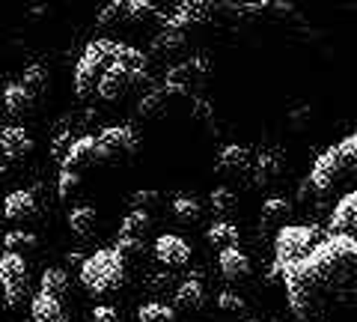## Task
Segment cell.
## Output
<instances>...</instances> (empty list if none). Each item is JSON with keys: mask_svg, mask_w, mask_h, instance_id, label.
<instances>
[{"mask_svg": "<svg viewBox=\"0 0 357 322\" xmlns=\"http://www.w3.org/2000/svg\"><path fill=\"white\" fill-rule=\"evenodd\" d=\"M0 149H3V155L9 161H18V159H24V155L33 152V138L21 126H6L0 131Z\"/></svg>", "mask_w": 357, "mask_h": 322, "instance_id": "cell-15", "label": "cell"}, {"mask_svg": "<svg viewBox=\"0 0 357 322\" xmlns=\"http://www.w3.org/2000/svg\"><path fill=\"white\" fill-rule=\"evenodd\" d=\"M185 45V33L182 30H176V27H167L155 36V48L158 51H176V48H182Z\"/></svg>", "mask_w": 357, "mask_h": 322, "instance_id": "cell-33", "label": "cell"}, {"mask_svg": "<svg viewBox=\"0 0 357 322\" xmlns=\"http://www.w3.org/2000/svg\"><path fill=\"white\" fill-rule=\"evenodd\" d=\"M280 176V159L271 152H259L253 159V170H250V180L256 185H268L271 180H277Z\"/></svg>", "mask_w": 357, "mask_h": 322, "instance_id": "cell-23", "label": "cell"}, {"mask_svg": "<svg viewBox=\"0 0 357 322\" xmlns=\"http://www.w3.org/2000/svg\"><path fill=\"white\" fill-rule=\"evenodd\" d=\"M158 15L149 0H114L102 9L98 15V27H126V24H146Z\"/></svg>", "mask_w": 357, "mask_h": 322, "instance_id": "cell-8", "label": "cell"}, {"mask_svg": "<svg viewBox=\"0 0 357 322\" xmlns=\"http://www.w3.org/2000/svg\"><path fill=\"white\" fill-rule=\"evenodd\" d=\"M60 322H69V319H60Z\"/></svg>", "mask_w": 357, "mask_h": 322, "instance_id": "cell-42", "label": "cell"}, {"mask_svg": "<svg viewBox=\"0 0 357 322\" xmlns=\"http://www.w3.org/2000/svg\"><path fill=\"white\" fill-rule=\"evenodd\" d=\"M149 290H170L173 286V277L170 275H149Z\"/></svg>", "mask_w": 357, "mask_h": 322, "instance_id": "cell-40", "label": "cell"}, {"mask_svg": "<svg viewBox=\"0 0 357 322\" xmlns=\"http://www.w3.org/2000/svg\"><path fill=\"white\" fill-rule=\"evenodd\" d=\"M152 227L149 212H140V209H131V212L122 218L119 224V239H146V233Z\"/></svg>", "mask_w": 357, "mask_h": 322, "instance_id": "cell-22", "label": "cell"}, {"mask_svg": "<svg viewBox=\"0 0 357 322\" xmlns=\"http://www.w3.org/2000/svg\"><path fill=\"white\" fill-rule=\"evenodd\" d=\"M194 119L197 123H206L208 129H215V108H211L206 98H194Z\"/></svg>", "mask_w": 357, "mask_h": 322, "instance_id": "cell-38", "label": "cell"}, {"mask_svg": "<svg viewBox=\"0 0 357 322\" xmlns=\"http://www.w3.org/2000/svg\"><path fill=\"white\" fill-rule=\"evenodd\" d=\"M208 9H211L208 3H182V6H178L170 18L164 21V24H167V27H176V30H182V33H185L191 24H199V21H206L203 15L208 13Z\"/></svg>", "mask_w": 357, "mask_h": 322, "instance_id": "cell-19", "label": "cell"}, {"mask_svg": "<svg viewBox=\"0 0 357 322\" xmlns=\"http://www.w3.org/2000/svg\"><path fill=\"white\" fill-rule=\"evenodd\" d=\"M3 173H6V170H3V168H0V176H3Z\"/></svg>", "mask_w": 357, "mask_h": 322, "instance_id": "cell-41", "label": "cell"}, {"mask_svg": "<svg viewBox=\"0 0 357 322\" xmlns=\"http://www.w3.org/2000/svg\"><path fill=\"white\" fill-rule=\"evenodd\" d=\"M3 215L9 221H27V218L36 215V197H33V191L18 188V191L9 194L3 200Z\"/></svg>", "mask_w": 357, "mask_h": 322, "instance_id": "cell-17", "label": "cell"}, {"mask_svg": "<svg viewBox=\"0 0 357 322\" xmlns=\"http://www.w3.org/2000/svg\"><path fill=\"white\" fill-rule=\"evenodd\" d=\"M30 314H33V322H60L63 319V305H60V298L36 293L33 302H30Z\"/></svg>", "mask_w": 357, "mask_h": 322, "instance_id": "cell-20", "label": "cell"}, {"mask_svg": "<svg viewBox=\"0 0 357 322\" xmlns=\"http://www.w3.org/2000/svg\"><path fill=\"white\" fill-rule=\"evenodd\" d=\"M39 293L45 295H54V298H63L69 293V275L63 269H45L42 272V281H39Z\"/></svg>", "mask_w": 357, "mask_h": 322, "instance_id": "cell-24", "label": "cell"}, {"mask_svg": "<svg viewBox=\"0 0 357 322\" xmlns=\"http://www.w3.org/2000/svg\"><path fill=\"white\" fill-rule=\"evenodd\" d=\"M236 206H238V197L232 194L229 188H215V191H211V209H215L218 215L236 212Z\"/></svg>", "mask_w": 357, "mask_h": 322, "instance_id": "cell-32", "label": "cell"}, {"mask_svg": "<svg viewBox=\"0 0 357 322\" xmlns=\"http://www.w3.org/2000/svg\"><path fill=\"white\" fill-rule=\"evenodd\" d=\"M164 108H167V96L161 90H152L146 93L137 102V110H140V117H146V119H155L158 114H164Z\"/></svg>", "mask_w": 357, "mask_h": 322, "instance_id": "cell-31", "label": "cell"}, {"mask_svg": "<svg viewBox=\"0 0 357 322\" xmlns=\"http://www.w3.org/2000/svg\"><path fill=\"white\" fill-rule=\"evenodd\" d=\"M137 322H176V307L164 302H146L137 310Z\"/></svg>", "mask_w": 357, "mask_h": 322, "instance_id": "cell-28", "label": "cell"}, {"mask_svg": "<svg viewBox=\"0 0 357 322\" xmlns=\"http://www.w3.org/2000/svg\"><path fill=\"white\" fill-rule=\"evenodd\" d=\"M81 284L89 295H107L126 284V260L114 248H102L81 265Z\"/></svg>", "mask_w": 357, "mask_h": 322, "instance_id": "cell-4", "label": "cell"}, {"mask_svg": "<svg viewBox=\"0 0 357 322\" xmlns=\"http://www.w3.org/2000/svg\"><path fill=\"white\" fill-rule=\"evenodd\" d=\"M206 78H208V60L206 57H191V60L176 63V66L167 69L161 93L167 96V102H170V98H188L194 90L203 87Z\"/></svg>", "mask_w": 357, "mask_h": 322, "instance_id": "cell-6", "label": "cell"}, {"mask_svg": "<svg viewBox=\"0 0 357 322\" xmlns=\"http://www.w3.org/2000/svg\"><path fill=\"white\" fill-rule=\"evenodd\" d=\"M69 227L77 239H86L96 230V209L93 206H77L69 212Z\"/></svg>", "mask_w": 357, "mask_h": 322, "instance_id": "cell-25", "label": "cell"}, {"mask_svg": "<svg viewBox=\"0 0 357 322\" xmlns=\"http://www.w3.org/2000/svg\"><path fill=\"white\" fill-rule=\"evenodd\" d=\"M161 203V194L152 191V188H143V191H134L131 194V209H140V212H149L152 206Z\"/></svg>", "mask_w": 357, "mask_h": 322, "instance_id": "cell-35", "label": "cell"}, {"mask_svg": "<svg viewBox=\"0 0 357 322\" xmlns=\"http://www.w3.org/2000/svg\"><path fill=\"white\" fill-rule=\"evenodd\" d=\"M0 290L9 307H18L30 295V269L21 254H0Z\"/></svg>", "mask_w": 357, "mask_h": 322, "instance_id": "cell-7", "label": "cell"}, {"mask_svg": "<svg viewBox=\"0 0 357 322\" xmlns=\"http://www.w3.org/2000/svg\"><path fill=\"white\" fill-rule=\"evenodd\" d=\"M176 307L178 310H185V314H191V310H199L206 302V290H203V284L197 281V277H188V281H182L176 286Z\"/></svg>", "mask_w": 357, "mask_h": 322, "instance_id": "cell-18", "label": "cell"}, {"mask_svg": "<svg viewBox=\"0 0 357 322\" xmlns=\"http://www.w3.org/2000/svg\"><path fill=\"white\" fill-rule=\"evenodd\" d=\"M77 185H81V173L60 170V180H57V194H60V200H66L69 194H75V191H77Z\"/></svg>", "mask_w": 357, "mask_h": 322, "instance_id": "cell-36", "label": "cell"}, {"mask_svg": "<svg viewBox=\"0 0 357 322\" xmlns=\"http://www.w3.org/2000/svg\"><path fill=\"white\" fill-rule=\"evenodd\" d=\"M21 87H24L33 98H39L45 90H48V72H45V66L42 63H30L24 69V78H21Z\"/></svg>", "mask_w": 357, "mask_h": 322, "instance_id": "cell-26", "label": "cell"}, {"mask_svg": "<svg viewBox=\"0 0 357 322\" xmlns=\"http://www.w3.org/2000/svg\"><path fill=\"white\" fill-rule=\"evenodd\" d=\"M84 168H102V164H98V140H96V135L75 138L69 152H66V159L60 161V170L81 173Z\"/></svg>", "mask_w": 357, "mask_h": 322, "instance_id": "cell-10", "label": "cell"}, {"mask_svg": "<svg viewBox=\"0 0 357 322\" xmlns=\"http://www.w3.org/2000/svg\"><path fill=\"white\" fill-rule=\"evenodd\" d=\"M3 248L9 254H21V257H24V251L36 248V236L27 233V230H9L6 236H3Z\"/></svg>", "mask_w": 357, "mask_h": 322, "instance_id": "cell-29", "label": "cell"}, {"mask_svg": "<svg viewBox=\"0 0 357 322\" xmlns=\"http://www.w3.org/2000/svg\"><path fill=\"white\" fill-rule=\"evenodd\" d=\"M93 322H119L116 307H110V305H96V307H93Z\"/></svg>", "mask_w": 357, "mask_h": 322, "instance_id": "cell-39", "label": "cell"}, {"mask_svg": "<svg viewBox=\"0 0 357 322\" xmlns=\"http://www.w3.org/2000/svg\"><path fill=\"white\" fill-rule=\"evenodd\" d=\"M96 140H98V164L131 159L137 152V135H134L131 126H107L98 131Z\"/></svg>", "mask_w": 357, "mask_h": 322, "instance_id": "cell-9", "label": "cell"}, {"mask_svg": "<svg viewBox=\"0 0 357 322\" xmlns=\"http://www.w3.org/2000/svg\"><path fill=\"white\" fill-rule=\"evenodd\" d=\"M218 307L227 310V314H244V298L236 295V293H229V290H223L218 295Z\"/></svg>", "mask_w": 357, "mask_h": 322, "instance_id": "cell-37", "label": "cell"}, {"mask_svg": "<svg viewBox=\"0 0 357 322\" xmlns=\"http://www.w3.org/2000/svg\"><path fill=\"white\" fill-rule=\"evenodd\" d=\"M321 239H325V233H321L316 224H289V227H283L274 239L271 277H280L292 263L307 257Z\"/></svg>", "mask_w": 357, "mask_h": 322, "instance_id": "cell-5", "label": "cell"}, {"mask_svg": "<svg viewBox=\"0 0 357 322\" xmlns=\"http://www.w3.org/2000/svg\"><path fill=\"white\" fill-rule=\"evenodd\" d=\"M289 218H292V203L286 197H268L262 203L259 224L265 233H280L283 227H289Z\"/></svg>", "mask_w": 357, "mask_h": 322, "instance_id": "cell-14", "label": "cell"}, {"mask_svg": "<svg viewBox=\"0 0 357 322\" xmlns=\"http://www.w3.org/2000/svg\"><path fill=\"white\" fill-rule=\"evenodd\" d=\"M331 233L357 239V191H345L331 212Z\"/></svg>", "mask_w": 357, "mask_h": 322, "instance_id": "cell-12", "label": "cell"}, {"mask_svg": "<svg viewBox=\"0 0 357 322\" xmlns=\"http://www.w3.org/2000/svg\"><path fill=\"white\" fill-rule=\"evenodd\" d=\"M289 307L301 322H325L357 310V239H325L280 275Z\"/></svg>", "mask_w": 357, "mask_h": 322, "instance_id": "cell-1", "label": "cell"}, {"mask_svg": "<svg viewBox=\"0 0 357 322\" xmlns=\"http://www.w3.org/2000/svg\"><path fill=\"white\" fill-rule=\"evenodd\" d=\"M199 215H203V209H199V203L194 197H176L173 200V218L182 221V224H194V221H199Z\"/></svg>", "mask_w": 357, "mask_h": 322, "instance_id": "cell-30", "label": "cell"}, {"mask_svg": "<svg viewBox=\"0 0 357 322\" xmlns=\"http://www.w3.org/2000/svg\"><path fill=\"white\" fill-rule=\"evenodd\" d=\"M307 185L316 194H331L337 188L357 191V131L319 155L307 176Z\"/></svg>", "mask_w": 357, "mask_h": 322, "instance_id": "cell-3", "label": "cell"}, {"mask_svg": "<svg viewBox=\"0 0 357 322\" xmlns=\"http://www.w3.org/2000/svg\"><path fill=\"white\" fill-rule=\"evenodd\" d=\"M253 159H256V155H253L248 147H238V143H229V147H223V149H220L215 170H218L220 176H227V180H238V176H250V170H253Z\"/></svg>", "mask_w": 357, "mask_h": 322, "instance_id": "cell-11", "label": "cell"}, {"mask_svg": "<svg viewBox=\"0 0 357 322\" xmlns=\"http://www.w3.org/2000/svg\"><path fill=\"white\" fill-rule=\"evenodd\" d=\"M208 242L211 245H218L220 251L223 248H236V242H238V227H232L229 221H215V224L208 227Z\"/></svg>", "mask_w": 357, "mask_h": 322, "instance_id": "cell-27", "label": "cell"}, {"mask_svg": "<svg viewBox=\"0 0 357 322\" xmlns=\"http://www.w3.org/2000/svg\"><path fill=\"white\" fill-rule=\"evenodd\" d=\"M146 54L119 39H93L84 48L81 60L75 66V93L77 98H102L116 102L146 84L149 78Z\"/></svg>", "mask_w": 357, "mask_h": 322, "instance_id": "cell-2", "label": "cell"}, {"mask_svg": "<svg viewBox=\"0 0 357 322\" xmlns=\"http://www.w3.org/2000/svg\"><path fill=\"white\" fill-rule=\"evenodd\" d=\"M155 257L164 265H185L191 260V245H188L182 236H176V233H164V236H158V242H155Z\"/></svg>", "mask_w": 357, "mask_h": 322, "instance_id": "cell-13", "label": "cell"}, {"mask_svg": "<svg viewBox=\"0 0 357 322\" xmlns=\"http://www.w3.org/2000/svg\"><path fill=\"white\" fill-rule=\"evenodd\" d=\"M218 269L227 281H244L250 275V257L241 248H223L218 257Z\"/></svg>", "mask_w": 357, "mask_h": 322, "instance_id": "cell-16", "label": "cell"}, {"mask_svg": "<svg viewBox=\"0 0 357 322\" xmlns=\"http://www.w3.org/2000/svg\"><path fill=\"white\" fill-rule=\"evenodd\" d=\"M33 98L24 87H21V81L18 84H6V90H3V108H6V114L9 117H24L27 110L33 108Z\"/></svg>", "mask_w": 357, "mask_h": 322, "instance_id": "cell-21", "label": "cell"}, {"mask_svg": "<svg viewBox=\"0 0 357 322\" xmlns=\"http://www.w3.org/2000/svg\"><path fill=\"white\" fill-rule=\"evenodd\" d=\"M114 251L119 254L122 260H137L143 251H146V242L143 239H116V245H114Z\"/></svg>", "mask_w": 357, "mask_h": 322, "instance_id": "cell-34", "label": "cell"}]
</instances>
